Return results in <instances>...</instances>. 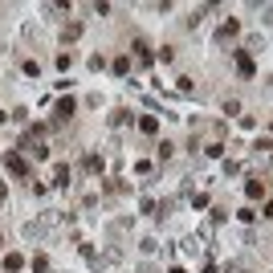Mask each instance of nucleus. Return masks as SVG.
<instances>
[{
    "instance_id": "nucleus-1",
    "label": "nucleus",
    "mask_w": 273,
    "mask_h": 273,
    "mask_svg": "<svg viewBox=\"0 0 273 273\" xmlns=\"http://www.w3.org/2000/svg\"><path fill=\"white\" fill-rule=\"evenodd\" d=\"M5 163H9V171H17V175H25V171H29V167H25V159H21V155H13V151L5 155Z\"/></svg>"
},
{
    "instance_id": "nucleus-2",
    "label": "nucleus",
    "mask_w": 273,
    "mask_h": 273,
    "mask_svg": "<svg viewBox=\"0 0 273 273\" xmlns=\"http://www.w3.org/2000/svg\"><path fill=\"white\" fill-rule=\"evenodd\" d=\"M236 70H240V74H245V78H253V62H249V57H245V53H236Z\"/></svg>"
},
{
    "instance_id": "nucleus-3",
    "label": "nucleus",
    "mask_w": 273,
    "mask_h": 273,
    "mask_svg": "<svg viewBox=\"0 0 273 273\" xmlns=\"http://www.w3.org/2000/svg\"><path fill=\"white\" fill-rule=\"evenodd\" d=\"M245 192H249V196H253V200H261V196H265V184H261V179H253V184H249V188H245Z\"/></svg>"
},
{
    "instance_id": "nucleus-4",
    "label": "nucleus",
    "mask_w": 273,
    "mask_h": 273,
    "mask_svg": "<svg viewBox=\"0 0 273 273\" xmlns=\"http://www.w3.org/2000/svg\"><path fill=\"white\" fill-rule=\"evenodd\" d=\"M70 114H74V98L70 102H57V118H70Z\"/></svg>"
}]
</instances>
